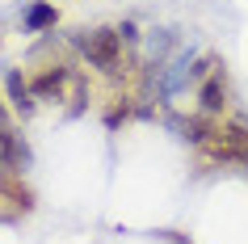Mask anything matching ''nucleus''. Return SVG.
<instances>
[{"label":"nucleus","instance_id":"nucleus-1","mask_svg":"<svg viewBox=\"0 0 248 244\" xmlns=\"http://www.w3.org/2000/svg\"><path fill=\"white\" fill-rule=\"evenodd\" d=\"M80 42V51L89 59L93 67H101V72H118V59H122V30H93L84 34Z\"/></svg>","mask_w":248,"mask_h":244},{"label":"nucleus","instance_id":"nucleus-5","mask_svg":"<svg viewBox=\"0 0 248 244\" xmlns=\"http://www.w3.org/2000/svg\"><path fill=\"white\" fill-rule=\"evenodd\" d=\"M55 21H59L55 4H34V9L26 13V30H30V34H38V30H51Z\"/></svg>","mask_w":248,"mask_h":244},{"label":"nucleus","instance_id":"nucleus-6","mask_svg":"<svg viewBox=\"0 0 248 244\" xmlns=\"http://www.w3.org/2000/svg\"><path fill=\"white\" fill-rule=\"evenodd\" d=\"M210 135H215V127H210L206 118H189V122H185V139H194L198 147H202V143H206Z\"/></svg>","mask_w":248,"mask_h":244},{"label":"nucleus","instance_id":"nucleus-3","mask_svg":"<svg viewBox=\"0 0 248 244\" xmlns=\"http://www.w3.org/2000/svg\"><path fill=\"white\" fill-rule=\"evenodd\" d=\"M198 101H202L206 114H219L223 105H227V80H223V72H210V76L198 84Z\"/></svg>","mask_w":248,"mask_h":244},{"label":"nucleus","instance_id":"nucleus-4","mask_svg":"<svg viewBox=\"0 0 248 244\" xmlns=\"http://www.w3.org/2000/svg\"><path fill=\"white\" fill-rule=\"evenodd\" d=\"M4 89H9V101H13L17 114H30V110H34V89H30V80L21 76V72H9V76H4Z\"/></svg>","mask_w":248,"mask_h":244},{"label":"nucleus","instance_id":"nucleus-2","mask_svg":"<svg viewBox=\"0 0 248 244\" xmlns=\"http://www.w3.org/2000/svg\"><path fill=\"white\" fill-rule=\"evenodd\" d=\"M67 80H72V67H46L42 76L30 80V89H34V97H42V101H59Z\"/></svg>","mask_w":248,"mask_h":244}]
</instances>
